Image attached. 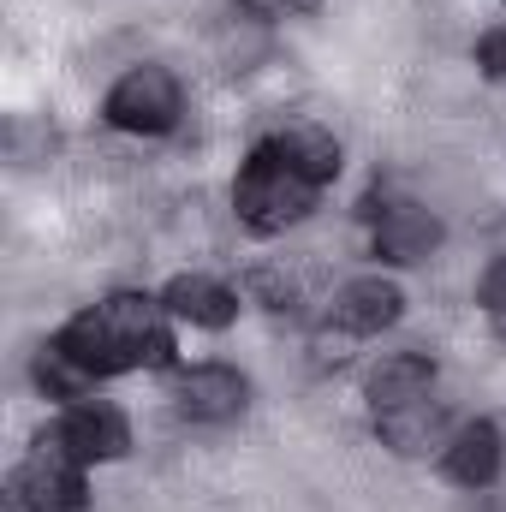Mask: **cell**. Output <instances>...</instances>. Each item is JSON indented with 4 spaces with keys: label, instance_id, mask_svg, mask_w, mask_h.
<instances>
[{
    "label": "cell",
    "instance_id": "cell-1",
    "mask_svg": "<svg viewBox=\"0 0 506 512\" xmlns=\"http://www.w3.org/2000/svg\"><path fill=\"white\" fill-rule=\"evenodd\" d=\"M54 346L90 376H126V370H149V364H173V316L161 298H143V292H114L90 310H78Z\"/></svg>",
    "mask_w": 506,
    "mask_h": 512
},
{
    "label": "cell",
    "instance_id": "cell-2",
    "mask_svg": "<svg viewBox=\"0 0 506 512\" xmlns=\"http://www.w3.org/2000/svg\"><path fill=\"white\" fill-rule=\"evenodd\" d=\"M316 191H322L316 179H304L286 155H274L262 143L251 161H245L239 185H233V209H239V221L251 233H286V227H298L316 209Z\"/></svg>",
    "mask_w": 506,
    "mask_h": 512
},
{
    "label": "cell",
    "instance_id": "cell-3",
    "mask_svg": "<svg viewBox=\"0 0 506 512\" xmlns=\"http://www.w3.org/2000/svg\"><path fill=\"white\" fill-rule=\"evenodd\" d=\"M84 507V459L60 441V429L36 435L24 465L12 471V512H78Z\"/></svg>",
    "mask_w": 506,
    "mask_h": 512
},
{
    "label": "cell",
    "instance_id": "cell-4",
    "mask_svg": "<svg viewBox=\"0 0 506 512\" xmlns=\"http://www.w3.org/2000/svg\"><path fill=\"white\" fill-rule=\"evenodd\" d=\"M102 114H108V126H120V131H137V137H161V131L179 126V114H185L179 78H173L167 66H131L126 78L108 90Z\"/></svg>",
    "mask_w": 506,
    "mask_h": 512
},
{
    "label": "cell",
    "instance_id": "cell-5",
    "mask_svg": "<svg viewBox=\"0 0 506 512\" xmlns=\"http://www.w3.org/2000/svg\"><path fill=\"white\" fill-rule=\"evenodd\" d=\"M167 399H173V411L191 417V423H233V417L245 411L251 387H245L239 370H227V364H191V370H173Z\"/></svg>",
    "mask_w": 506,
    "mask_h": 512
},
{
    "label": "cell",
    "instance_id": "cell-6",
    "mask_svg": "<svg viewBox=\"0 0 506 512\" xmlns=\"http://www.w3.org/2000/svg\"><path fill=\"white\" fill-rule=\"evenodd\" d=\"M399 310H405V292H399L393 280H381V274H358V280H346V286L334 292L328 322H334L346 340H370V334H381V328L399 322Z\"/></svg>",
    "mask_w": 506,
    "mask_h": 512
},
{
    "label": "cell",
    "instance_id": "cell-7",
    "mask_svg": "<svg viewBox=\"0 0 506 512\" xmlns=\"http://www.w3.org/2000/svg\"><path fill=\"white\" fill-rule=\"evenodd\" d=\"M60 441L84 459V465H108V459H126V447H131V423H126V411H114L108 399H78L60 423Z\"/></svg>",
    "mask_w": 506,
    "mask_h": 512
},
{
    "label": "cell",
    "instance_id": "cell-8",
    "mask_svg": "<svg viewBox=\"0 0 506 512\" xmlns=\"http://www.w3.org/2000/svg\"><path fill=\"white\" fill-rule=\"evenodd\" d=\"M441 453H447L441 465L459 489H489L506 465V435L501 423H465V429H453V441Z\"/></svg>",
    "mask_w": 506,
    "mask_h": 512
},
{
    "label": "cell",
    "instance_id": "cell-9",
    "mask_svg": "<svg viewBox=\"0 0 506 512\" xmlns=\"http://www.w3.org/2000/svg\"><path fill=\"white\" fill-rule=\"evenodd\" d=\"M161 304H167L173 322H191V328H227V322L239 316V292H227V286L209 280V274H179V280H167Z\"/></svg>",
    "mask_w": 506,
    "mask_h": 512
},
{
    "label": "cell",
    "instance_id": "cell-10",
    "mask_svg": "<svg viewBox=\"0 0 506 512\" xmlns=\"http://www.w3.org/2000/svg\"><path fill=\"white\" fill-rule=\"evenodd\" d=\"M370 411H399V405H417V399H429L435 393V364L423 358V352H393V358H381L376 370H370Z\"/></svg>",
    "mask_w": 506,
    "mask_h": 512
},
{
    "label": "cell",
    "instance_id": "cell-11",
    "mask_svg": "<svg viewBox=\"0 0 506 512\" xmlns=\"http://www.w3.org/2000/svg\"><path fill=\"white\" fill-rule=\"evenodd\" d=\"M441 245V221L417 203H393L376 221V256L381 262H423Z\"/></svg>",
    "mask_w": 506,
    "mask_h": 512
},
{
    "label": "cell",
    "instance_id": "cell-12",
    "mask_svg": "<svg viewBox=\"0 0 506 512\" xmlns=\"http://www.w3.org/2000/svg\"><path fill=\"white\" fill-rule=\"evenodd\" d=\"M376 429L393 453H429V447H447L453 441L447 435V411L435 405V393L417 399V405H399V411H376Z\"/></svg>",
    "mask_w": 506,
    "mask_h": 512
},
{
    "label": "cell",
    "instance_id": "cell-13",
    "mask_svg": "<svg viewBox=\"0 0 506 512\" xmlns=\"http://www.w3.org/2000/svg\"><path fill=\"white\" fill-rule=\"evenodd\" d=\"M268 149L274 155H286L304 179H316V185H328L334 173H340V143H334V131L310 126V120H292V126H280L268 137Z\"/></svg>",
    "mask_w": 506,
    "mask_h": 512
},
{
    "label": "cell",
    "instance_id": "cell-14",
    "mask_svg": "<svg viewBox=\"0 0 506 512\" xmlns=\"http://www.w3.org/2000/svg\"><path fill=\"white\" fill-rule=\"evenodd\" d=\"M477 304L506 322V256H495V262L483 268V280H477Z\"/></svg>",
    "mask_w": 506,
    "mask_h": 512
},
{
    "label": "cell",
    "instance_id": "cell-15",
    "mask_svg": "<svg viewBox=\"0 0 506 512\" xmlns=\"http://www.w3.org/2000/svg\"><path fill=\"white\" fill-rule=\"evenodd\" d=\"M477 66L489 78H506V30H483L477 36Z\"/></svg>",
    "mask_w": 506,
    "mask_h": 512
},
{
    "label": "cell",
    "instance_id": "cell-16",
    "mask_svg": "<svg viewBox=\"0 0 506 512\" xmlns=\"http://www.w3.org/2000/svg\"><path fill=\"white\" fill-rule=\"evenodd\" d=\"M251 292L268 304V310H286V298H292V280H280V274H268V268H262V274H251Z\"/></svg>",
    "mask_w": 506,
    "mask_h": 512
},
{
    "label": "cell",
    "instance_id": "cell-17",
    "mask_svg": "<svg viewBox=\"0 0 506 512\" xmlns=\"http://www.w3.org/2000/svg\"><path fill=\"white\" fill-rule=\"evenodd\" d=\"M262 12H304V6H316V0H251Z\"/></svg>",
    "mask_w": 506,
    "mask_h": 512
},
{
    "label": "cell",
    "instance_id": "cell-18",
    "mask_svg": "<svg viewBox=\"0 0 506 512\" xmlns=\"http://www.w3.org/2000/svg\"><path fill=\"white\" fill-rule=\"evenodd\" d=\"M465 512H506V495H477V507H465Z\"/></svg>",
    "mask_w": 506,
    "mask_h": 512
},
{
    "label": "cell",
    "instance_id": "cell-19",
    "mask_svg": "<svg viewBox=\"0 0 506 512\" xmlns=\"http://www.w3.org/2000/svg\"><path fill=\"white\" fill-rule=\"evenodd\" d=\"M501 435H506V423H501Z\"/></svg>",
    "mask_w": 506,
    "mask_h": 512
}]
</instances>
